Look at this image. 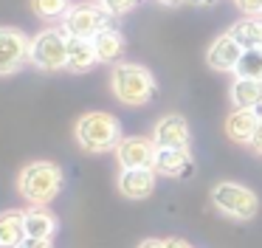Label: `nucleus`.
Wrapping results in <instances>:
<instances>
[{"label":"nucleus","mask_w":262,"mask_h":248,"mask_svg":"<svg viewBox=\"0 0 262 248\" xmlns=\"http://www.w3.org/2000/svg\"><path fill=\"white\" fill-rule=\"evenodd\" d=\"M110 90L121 105L141 107L152 101L158 85H155V76L149 73V68L138 65V62H116L113 71H110Z\"/></svg>","instance_id":"nucleus-1"},{"label":"nucleus","mask_w":262,"mask_h":248,"mask_svg":"<svg viewBox=\"0 0 262 248\" xmlns=\"http://www.w3.org/2000/svg\"><path fill=\"white\" fill-rule=\"evenodd\" d=\"M65 175L54 161H31L17 175V192L31 206H48L62 192Z\"/></svg>","instance_id":"nucleus-2"},{"label":"nucleus","mask_w":262,"mask_h":248,"mask_svg":"<svg viewBox=\"0 0 262 248\" xmlns=\"http://www.w3.org/2000/svg\"><path fill=\"white\" fill-rule=\"evenodd\" d=\"M74 135H76V144L85 152H107V150H116L121 141V121L113 113L91 110L85 116H79Z\"/></svg>","instance_id":"nucleus-3"},{"label":"nucleus","mask_w":262,"mask_h":248,"mask_svg":"<svg viewBox=\"0 0 262 248\" xmlns=\"http://www.w3.org/2000/svg\"><path fill=\"white\" fill-rule=\"evenodd\" d=\"M211 206L220 214L231 220H254L259 212V197L254 195V189L237 180H220L211 189Z\"/></svg>","instance_id":"nucleus-4"},{"label":"nucleus","mask_w":262,"mask_h":248,"mask_svg":"<svg viewBox=\"0 0 262 248\" xmlns=\"http://www.w3.org/2000/svg\"><path fill=\"white\" fill-rule=\"evenodd\" d=\"M29 62L46 73L68 68V34L62 28H46L37 37H31Z\"/></svg>","instance_id":"nucleus-5"},{"label":"nucleus","mask_w":262,"mask_h":248,"mask_svg":"<svg viewBox=\"0 0 262 248\" xmlns=\"http://www.w3.org/2000/svg\"><path fill=\"white\" fill-rule=\"evenodd\" d=\"M110 26V14L102 9V6H93V3H79V6H71L68 14L62 17V31L68 37H85L93 39L102 28Z\"/></svg>","instance_id":"nucleus-6"},{"label":"nucleus","mask_w":262,"mask_h":248,"mask_svg":"<svg viewBox=\"0 0 262 248\" xmlns=\"http://www.w3.org/2000/svg\"><path fill=\"white\" fill-rule=\"evenodd\" d=\"M31 39L20 28L0 26V76H12L29 62Z\"/></svg>","instance_id":"nucleus-7"},{"label":"nucleus","mask_w":262,"mask_h":248,"mask_svg":"<svg viewBox=\"0 0 262 248\" xmlns=\"http://www.w3.org/2000/svg\"><path fill=\"white\" fill-rule=\"evenodd\" d=\"M152 141L158 150H189L192 144V130L181 113H166L155 121Z\"/></svg>","instance_id":"nucleus-8"},{"label":"nucleus","mask_w":262,"mask_h":248,"mask_svg":"<svg viewBox=\"0 0 262 248\" xmlns=\"http://www.w3.org/2000/svg\"><path fill=\"white\" fill-rule=\"evenodd\" d=\"M113 152L121 169H138V167H152L155 155H158V147L147 135H127V138L119 141V147Z\"/></svg>","instance_id":"nucleus-9"},{"label":"nucleus","mask_w":262,"mask_h":248,"mask_svg":"<svg viewBox=\"0 0 262 248\" xmlns=\"http://www.w3.org/2000/svg\"><path fill=\"white\" fill-rule=\"evenodd\" d=\"M158 172L152 167H138V169H121L119 175V192L127 200H144L155 192Z\"/></svg>","instance_id":"nucleus-10"},{"label":"nucleus","mask_w":262,"mask_h":248,"mask_svg":"<svg viewBox=\"0 0 262 248\" xmlns=\"http://www.w3.org/2000/svg\"><path fill=\"white\" fill-rule=\"evenodd\" d=\"M243 51H245L243 45L226 31L209 45V51H206V62H209V68H214V71H220V73H231L234 68H237L239 56H243Z\"/></svg>","instance_id":"nucleus-11"},{"label":"nucleus","mask_w":262,"mask_h":248,"mask_svg":"<svg viewBox=\"0 0 262 248\" xmlns=\"http://www.w3.org/2000/svg\"><path fill=\"white\" fill-rule=\"evenodd\" d=\"M152 169L161 178H183V175H192V169H194L192 150H158Z\"/></svg>","instance_id":"nucleus-12"},{"label":"nucleus","mask_w":262,"mask_h":248,"mask_svg":"<svg viewBox=\"0 0 262 248\" xmlns=\"http://www.w3.org/2000/svg\"><path fill=\"white\" fill-rule=\"evenodd\" d=\"M259 116L262 113L254 110V107H234L226 118V135L231 141H237V144H251L254 130L259 124Z\"/></svg>","instance_id":"nucleus-13"},{"label":"nucleus","mask_w":262,"mask_h":248,"mask_svg":"<svg viewBox=\"0 0 262 248\" xmlns=\"http://www.w3.org/2000/svg\"><path fill=\"white\" fill-rule=\"evenodd\" d=\"M23 229L26 237H48L57 234V214L48 206H31L23 212Z\"/></svg>","instance_id":"nucleus-14"},{"label":"nucleus","mask_w":262,"mask_h":248,"mask_svg":"<svg viewBox=\"0 0 262 248\" xmlns=\"http://www.w3.org/2000/svg\"><path fill=\"white\" fill-rule=\"evenodd\" d=\"M96 62H99V56H96V48H93V39L68 37V71L85 73V71H91Z\"/></svg>","instance_id":"nucleus-15"},{"label":"nucleus","mask_w":262,"mask_h":248,"mask_svg":"<svg viewBox=\"0 0 262 248\" xmlns=\"http://www.w3.org/2000/svg\"><path fill=\"white\" fill-rule=\"evenodd\" d=\"M93 48H96V56L99 62H110V65H116V62L124 56V34L116 31V28H102V31L93 37Z\"/></svg>","instance_id":"nucleus-16"},{"label":"nucleus","mask_w":262,"mask_h":248,"mask_svg":"<svg viewBox=\"0 0 262 248\" xmlns=\"http://www.w3.org/2000/svg\"><path fill=\"white\" fill-rule=\"evenodd\" d=\"M231 105L234 107H262V79H245L234 76L231 82Z\"/></svg>","instance_id":"nucleus-17"},{"label":"nucleus","mask_w":262,"mask_h":248,"mask_svg":"<svg viewBox=\"0 0 262 248\" xmlns=\"http://www.w3.org/2000/svg\"><path fill=\"white\" fill-rule=\"evenodd\" d=\"M23 240H26L23 212H17V209L0 212V248H17Z\"/></svg>","instance_id":"nucleus-18"},{"label":"nucleus","mask_w":262,"mask_h":248,"mask_svg":"<svg viewBox=\"0 0 262 248\" xmlns=\"http://www.w3.org/2000/svg\"><path fill=\"white\" fill-rule=\"evenodd\" d=\"M228 34H231L243 48H262V14L237 20L228 28Z\"/></svg>","instance_id":"nucleus-19"},{"label":"nucleus","mask_w":262,"mask_h":248,"mask_svg":"<svg viewBox=\"0 0 262 248\" xmlns=\"http://www.w3.org/2000/svg\"><path fill=\"white\" fill-rule=\"evenodd\" d=\"M234 76H245V79H262V48H245L239 56Z\"/></svg>","instance_id":"nucleus-20"},{"label":"nucleus","mask_w":262,"mask_h":248,"mask_svg":"<svg viewBox=\"0 0 262 248\" xmlns=\"http://www.w3.org/2000/svg\"><path fill=\"white\" fill-rule=\"evenodd\" d=\"M68 0H31V11L42 20H59V17L68 14Z\"/></svg>","instance_id":"nucleus-21"},{"label":"nucleus","mask_w":262,"mask_h":248,"mask_svg":"<svg viewBox=\"0 0 262 248\" xmlns=\"http://www.w3.org/2000/svg\"><path fill=\"white\" fill-rule=\"evenodd\" d=\"M138 0H99V6H102L104 11H107L110 17H119V14H127V11L136 9Z\"/></svg>","instance_id":"nucleus-22"},{"label":"nucleus","mask_w":262,"mask_h":248,"mask_svg":"<svg viewBox=\"0 0 262 248\" xmlns=\"http://www.w3.org/2000/svg\"><path fill=\"white\" fill-rule=\"evenodd\" d=\"M234 6H237V9L243 11L245 17L262 14V0H234Z\"/></svg>","instance_id":"nucleus-23"},{"label":"nucleus","mask_w":262,"mask_h":248,"mask_svg":"<svg viewBox=\"0 0 262 248\" xmlns=\"http://www.w3.org/2000/svg\"><path fill=\"white\" fill-rule=\"evenodd\" d=\"M17 248H54V242L48 237H26Z\"/></svg>","instance_id":"nucleus-24"},{"label":"nucleus","mask_w":262,"mask_h":248,"mask_svg":"<svg viewBox=\"0 0 262 248\" xmlns=\"http://www.w3.org/2000/svg\"><path fill=\"white\" fill-rule=\"evenodd\" d=\"M251 150H254V155H262V116H259V124H256L254 130V138H251Z\"/></svg>","instance_id":"nucleus-25"},{"label":"nucleus","mask_w":262,"mask_h":248,"mask_svg":"<svg viewBox=\"0 0 262 248\" xmlns=\"http://www.w3.org/2000/svg\"><path fill=\"white\" fill-rule=\"evenodd\" d=\"M164 248H192V245H189L186 240H181V237H166Z\"/></svg>","instance_id":"nucleus-26"},{"label":"nucleus","mask_w":262,"mask_h":248,"mask_svg":"<svg viewBox=\"0 0 262 248\" xmlns=\"http://www.w3.org/2000/svg\"><path fill=\"white\" fill-rule=\"evenodd\" d=\"M138 248H164V240H155V237H149V240H144Z\"/></svg>","instance_id":"nucleus-27"},{"label":"nucleus","mask_w":262,"mask_h":248,"mask_svg":"<svg viewBox=\"0 0 262 248\" xmlns=\"http://www.w3.org/2000/svg\"><path fill=\"white\" fill-rule=\"evenodd\" d=\"M192 6H211V3H217V0H189Z\"/></svg>","instance_id":"nucleus-28"},{"label":"nucleus","mask_w":262,"mask_h":248,"mask_svg":"<svg viewBox=\"0 0 262 248\" xmlns=\"http://www.w3.org/2000/svg\"><path fill=\"white\" fill-rule=\"evenodd\" d=\"M158 3H164V6H181L183 0H158Z\"/></svg>","instance_id":"nucleus-29"}]
</instances>
